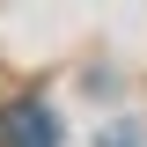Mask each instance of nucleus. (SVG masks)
I'll list each match as a JSON object with an SVG mask.
<instances>
[{
  "mask_svg": "<svg viewBox=\"0 0 147 147\" xmlns=\"http://www.w3.org/2000/svg\"><path fill=\"white\" fill-rule=\"evenodd\" d=\"M0 147H59V118L44 103H7V118H0Z\"/></svg>",
  "mask_w": 147,
  "mask_h": 147,
  "instance_id": "1",
  "label": "nucleus"
}]
</instances>
